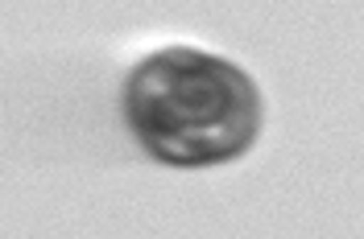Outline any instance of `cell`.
<instances>
[{
	"instance_id": "obj_1",
	"label": "cell",
	"mask_w": 364,
	"mask_h": 239,
	"mask_svg": "<svg viewBox=\"0 0 364 239\" xmlns=\"http://www.w3.org/2000/svg\"><path fill=\"white\" fill-rule=\"evenodd\" d=\"M124 120L158 161L207 169L249 152L261 128V99L252 79L228 58L170 45L124 79Z\"/></svg>"
}]
</instances>
